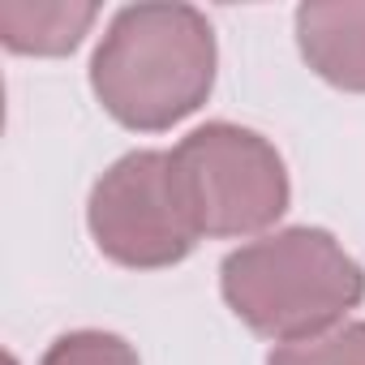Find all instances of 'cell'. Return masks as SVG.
I'll use <instances>...</instances> for the list:
<instances>
[{
    "instance_id": "6",
    "label": "cell",
    "mask_w": 365,
    "mask_h": 365,
    "mask_svg": "<svg viewBox=\"0 0 365 365\" xmlns=\"http://www.w3.org/2000/svg\"><path fill=\"white\" fill-rule=\"evenodd\" d=\"M95 5H0V39L18 56H69L95 26Z\"/></svg>"
},
{
    "instance_id": "3",
    "label": "cell",
    "mask_w": 365,
    "mask_h": 365,
    "mask_svg": "<svg viewBox=\"0 0 365 365\" xmlns=\"http://www.w3.org/2000/svg\"><path fill=\"white\" fill-rule=\"evenodd\" d=\"M172 172L198 237H258L292 198L284 155L245 125L211 120L172 146Z\"/></svg>"
},
{
    "instance_id": "1",
    "label": "cell",
    "mask_w": 365,
    "mask_h": 365,
    "mask_svg": "<svg viewBox=\"0 0 365 365\" xmlns=\"http://www.w3.org/2000/svg\"><path fill=\"white\" fill-rule=\"evenodd\" d=\"M215 31L194 5H129L91 56V91L133 133H163L215 91Z\"/></svg>"
},
{
    "instance_id": "2",
    "label": "cell",
    "mask_w": 365,
    "mask_h": 365,
    "mask_svg": "<svg viewBox=\"0 0 365 365\" xmlns=\"http://www.w3.org/2000/svg\"><path fill=\"white\" fill-rule=\"evenodd\" d=\"M220 292L254 335L297 344L365 301V271L327 228L301 224L232 250L220 262Z\"/></svg>"
},
{
    "instance_id": "5",
    "label": "cell",
    "mask_w": 365,
    "mask_h": 365,
    "mask_svg": "<svg viewBox=\"0 0 365 365\" xmlns=\"http://www.w3.org/2000/svg\"><path fill=\"white\" fill-rule=\"evenodd\" d=\"M297 48L322 82L348 95H365V0L301 5Z\"/></svg>"
},
{
    "instance_id": "4",
    "label": "cell",
    "mask_w": 365,
    "mask_h": 365,
    "mask_svg": "<svg viewBox=\"0 0 365 365\" xmlns=\"http://www.w3.org/2000/svg\"><path fill=\"white\" fill-rule=\"evenodd\" d=\"M86 228L95 250L125 271H163L202 241L180 198L172 150H129L91 190Z\"/></svg>"
},
{
    "instance_id": "8",
    "label": "cell",
    "mask_w": 365,
    "mask_h": 365,
    "mask_svg": "<svg viewBox=\"0 0 365 365\" xmlns=\"http://www.w3.org/2000/svg\"><path fill=\"white\" fill-rule=\"evenodd\" d=\"M39 365H142L133 344L112 331H69L52 339Z\"/></svg>"
},
{
    "instance_id": "7",
    "label": "cell",
    "mask_w": 365,
    "mask_h": 365,
    "mask_svg": "<svg viewBox=\"0 0 365 365\" xmlns=\"http://www.w3.org/2000/svg\"><path fill=\"white\" fill-rule=\"evenodd\" d=\"M267 365H365V322H339L322 335L279 344Z\"/></svg>"
}]
</instances>
